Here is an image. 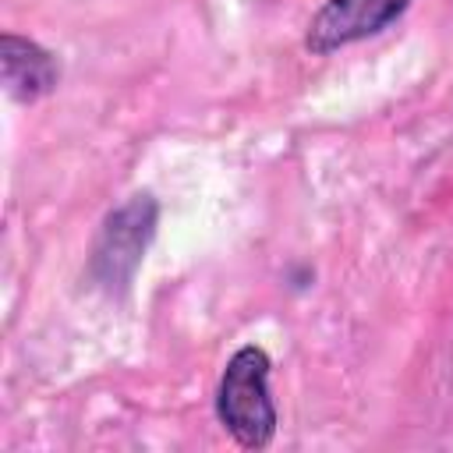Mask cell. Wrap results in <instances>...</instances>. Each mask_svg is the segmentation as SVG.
Wrapping results in <instances>:
<instances>
[{
    "instance_id": "obj_1",
    "label": "cell",
    "mask_w": 453,
    "mask_h": 453,
    "mask_svg": "<svg viewBox=\"0 0 453 453\" xmlns=\"http://www.w3.org/2000/svg\"><path fill=\"white\" fill-rule=\"evenodd\" d=\"M219 421L226 432L248 446L258 449L273 439L276 432V407L269 400V357L258 347H241L219 379V396H216Z\"/></svg>"
},
{
    "instance_id": "obj_2",
    "label": "cell",
    "mask_w": 453,
    "mask_h": 453,
    "mask_svg": "<svg viewBox=\"0 0 453 453\" xmlns=\"http://www.w3.org/2000/svg\"><path fill=\"white\" fill-rule=\"evenodd\" d=\"M411 0H329L308 25L304 46L311 53H333L347 42L375 35L403 14Z\"/></svg>"
},
{
    "instance_id": "obj_3",
    "label": "cell",
    "mask_w": 453,
    "mask_h": 453,
    "mask_svg": "<svg viewBox=\"0 0 453 453\" xmlns=\"http://www.w3.org/2000/svg\"><path fill=\"white\" fill-rule=\"evenodd\" d=\"M152 223H156V205L149 195L131 198L124 209H117L106 219L103 237L96 244V262H92L103 283H120L131 276V269L138 265L152 237Z\"/></svg>"
},
{
    "instance_id": "obj_4",
    "label": "cell",
    "mask_w": 453,
    "mask_h": 453,
    "mask_svg": "<svg viewBox=\"0 0 453 453\" xmlns=\"http://www.w3.org/2000/svg\"><path fill=\"white\" fill-rule=\"evenodd\" d=\"M0 60H4V81H7L11 96H18V99L32 103L57 85V64L35 42H25L18 35H4Z\"/></svg>"
}]
</instances>
